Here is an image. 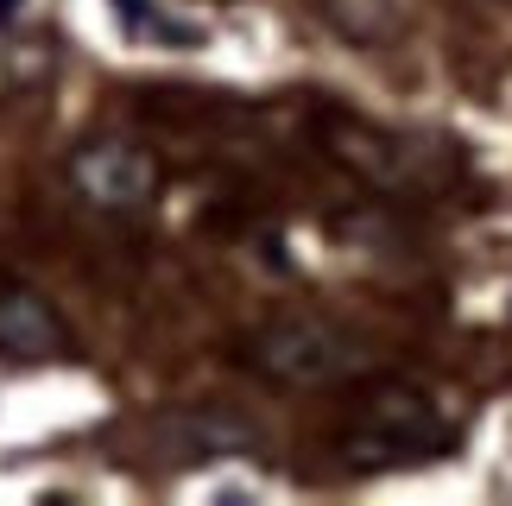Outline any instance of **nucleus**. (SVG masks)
I'll use <instances>...</instances> for the list:
<instances>
[{
  "label": "nucleus",
  "mask_w": 512,
  "mask_h": 506,
  "mask_svg": "<svg viewBox=\"0 0 512 506\" xmlns=\"http://www.w3.org/2000/svg\"><path fill=\"white\" fill-rule=\"evenodd\" d=\"M462 443V424L456 412L418 380H367L361 393L348 399V418H342V456L348 469H418V462H437Z\"/></svg>",
  "instance_id": "nucleus-1"
},
{
  "label": "nucleus",
  "mask_w": 512,
  "mask_h": 506,
  "mask_svg": "<svg viewBox=\"0 0 512 506\" xmlns=\"http://www.w3.org/2000/svg\"><path fill=\"white\" fill-rule=\"evenodd\" d=\"M241 361L266 386L285 393H323V386H348L367 367V348L354 329L329 317H272L241 342Z\"/></svg>",
  "instance_id": "nucleus-2"
},
{
  "label": "nucleus",
  "mask_w": 512,
  "mask_h": 506,
  "mask_svg": "<svg viewBox=\"0 0 512 506\" xmlns=\"http://www.w3.org/2000/svg\"><path fill=\"white\" fill-rule=\"evenodd\" d=\"M70 184L76 197L102 216H140V209L159 197V165H152L146 146L114 140V133H95L70 152Z\"/></svg>",
  "instance_id": "nucleus-3"
},
{
  "label": "nucleus",
  "mask_w": 512,
  "mask_h": 506,
  "mask_svg": "<svg viewBox=\"0 0 512 506\" xmlns=\"http://www.w3.org/2000/svg\"><path fill=\"white\" fill-rule=\"evenodd\" d=\"M159 443L177 462H222V456H260L266 431L253 418L215 412V405H190V412H171L159 424Z\"/></svg>",
  "instance_id": "nucleus-4"
},
{
  "label": "nucleus",
  "mask_w": 512,
  "mask_h": 506,
  "mask_svg": "<svg viewBox=\"0 0 512 506\" xmlns=\"http://www.w3.org/2000/svg\"><path fill=\"white\" fill-rule=\"evenodd\" d=\"M64 348H70L64 317L32 285L0 279V355L7 361H57Z\"/></svg>",
  "instance_id": "nucleus-5"
},
{
  "label": "nucleus",
  "mask_w": 512,
  "mask_h": 506,
  "mask_svg": "<svg viewBox=\"0 0 512 506\" xmlns=\"http://www.w3.org/2000/svg\"><path fill=\"white\" fill-rule=\"evenodd\" d=\"M7 13H19V0H0V19H7Z\"/></svg>",
  "instance_id": "nucleus-6"
}]
</instances>
